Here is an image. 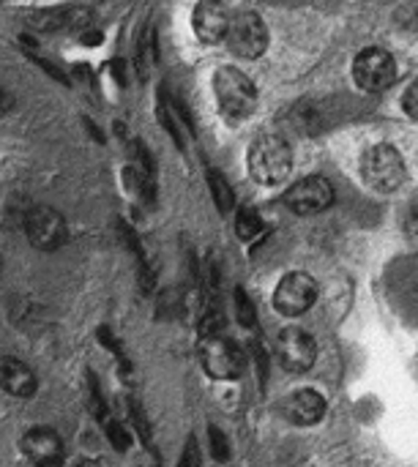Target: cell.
<instances>
[{
	"instance_id": "4fadbf2b",
	"label": "cell",
	"mask_w": 418,
	"mask_h": 467,
	"mask_svg": "<svg viewBox=\"0 0 418 467\" xmlns=\"http://www.w3.org/2000/svg\"><path fill=\"white\" fill-rule=\"evenodd\" d=\"M0 391L14 400H30L38 391L33 367L16 356H0Z\"/></svg>"
},
{
	"instance_id": "2e32d148",
	"label": "cell",
	"mask_w": 418,
	"mask_h": 467,
	"mask_svg": "<svg viewBox=\"0 0 418 467\" xmlns=\"http://www.w3.org/2000/svg\"><path fill=\"white\" fill-rule=\"evenodd\" d=\"M235 233L244 241H255L263 233V216H260V211L252 208V205L238 208V213H235Z\"/></svg>"
},
{
	"instance_id": "30bf717a",
	"label": "cell",
	"mask_w": 418,
	"mask_h": 467,
	"mask_svg": "<svg viewBox=\"0 0 418 467\" xmlns=\"http://www.w3.org/2000/svg\"><path fill=\"white\" fill-rule=\"evenodd\" d=\"M25 460L33 467H63L66 462V446L57 430L52 427H33L22 435L19 443Z\"/></svg>"
},
{
	"instance_id": "603a6c76",
	"label": "cell",
	"mask_w": 418,
	"mask_h": 467,
	"mask_svg": "<svg viewBox=\"0 0 418 467\" xmlns=\"http://www.w3.org/2000/svg\"><path fill=\"white\" fill-rule=\"evenodd\" d=\"M14 104H16V101H14V93H11L8 88H3V85H0V115L11 112V109H14Z\"/></svg>"
},
{
	"instance_id": "277c9868",
	"label": "cell",
	"mask_w": 418,
	"mask_h": 467,
	"mask_svg": "<svg viewBox=\"0 0 418 467\" xmlns=\"http://www.w3.org/2000/svg\"><path fill=\"white\" fill-rule=\"evenodd\" d=\"M361 175L364 181L375 189V192H397L405 178H408V170H405V161L400 156V150L394 145H372L364 156H361Z\"/></svg>"
},
{
	"instance_id": "ba28073f",
	"label": "cell",
	"mask_w": 418,
	"mask_h": 467,
	"mask_svg": "<svg viewBox=\"0 0 418 467\" xmlns=\"http://www.w3.org/2000/svg\"><path fill=\"white\" fill-rule=\"evenodd\" d=\"M282 200L293 213L315 216L334 205V186L323 175H307V178H298L296 183H290V189L285 192Z\"/></svg>"
},
{
	"instance_id": "9c48e42d",
	"label": "cell",
	"mask_w": 418,
	"mask_h": 467,
	"mask_svg": "<svg viewBox=\"0 0 418 467\" xmlns=\"http://www.w3.org/2000/svg\"><path fill=\"white\" fill-rule=\"evenodd\" d=\"M318 301V282L304 274V271H290L279 279L274 290V306L285 317H298L307 315Z\"/></svg>"
},
{
	"instance_id": "7402d4cb",
	"label": "cell",
	"mask_w": 418,
	"mask_h": 467,
	"mask_svg": "<svg viewBox=\"0 0 418 467\" xmlns=\"http://www.w3.org/2000/svg\"><path fill=\"white\" fill-rule=\"evenodd\" d=\"M405 227H408L411 235H418V200L408 208V213H405Z\"/></svg>"
},
{
	"instance_id": "e0dca14e",
	"label": "cell",
	"mask_w": 418,
	"mask_h": 467,
	"mask_svg": "<svg viewBox=\"0 0 418 467\" xmlns=\"http://www.w3.org/2000/svg\"><path fill=\"white\" fill-rule=\"evenodd\" d=\"M235 317L244 328H255L257 323V312H255V301L246 296L244 287H235Z\"/></svg>"
},
{
	"instance_id": "8fae6325",
	"label": "cell",
	"mask_w": 418,
	"mask_h": 467,
	"mask_svg": "<svg viewBox=\"0 0 418 467\" xmlns=\"http://www.w3.org/2000/svg\"><path fill=\"white\" fill-rule=\"evenodd\" d=\"M277 358L287 372H307L318 358V345L304 328H285L277 337Z\"/></svg>"
},
{
	"instance_id": "7c38bea8",
	"label": "cell",
	"mask_w": 418,
	"mask_h": 467,
	"mask_svg": "<svg viewBox=\"0 0 418 467\" xmlns=\"http://www.w3.org/2000/svg\"><path fill=\"white\" fill-rule=\"evenodd\" d=\"M230 5L225 3H216V0H203L194 5V14H192V27H194V36L203 41V44H219L225 41V33H227V25H230Z\"/></svg>"
},
{
	"instance_id": "5b68a950",
	"label": "cell",
	"mask_w": 418,
	"mask_h": 467,
	"mask_svg": "<svg viewBox=\"0 0 418 467\" xmlns=\"http://www.w3.org/2000/svg\"><path fill=\"white\" fill-rule=\"evenodd\" d=\"M200 364L214 380H238L244 375V350L222 334H208L200 339Z\"/></svg>"
},
{
	"instance_id": "6da1fadb",
	"label": "cell",
	"mask_w": 418,
	"mask_h": 467,
	"mask_svg": "<svg viewBox=\"0 0 418 467\" xmlns=\"http://www.w3.org/2000/svg\"><path fill=\"white\" fill-rule=\"evenodd\" d=\"M249 175L263 186H279L290 178L293 150L279 134H263L249 145L246 156Z\"/></svg>"
},
{
	"instance_id": "52a82bcc",
	"label": "cell",
	"mask_w": 418,
	"mask_h": 467,
	"mask_svg": "<svg viewBox=\"0 0 418 467\" xmlns=\"http://www.w3.org/2000/svg\"><path fill=\"white\" fill-rule=\"evenodd\" d=\"M353 79L367 93H383L397 79V63L392 52L381 47H367L353 60Z\"/></svg>"
},
{
	"instance_id": "3957f363",
	"label": "cell",
	"mask_w": 418,
	"mask_h": 467,
	"mask_svg": "<svg viewBox=\"0 0 418 467\" xmlns=\"http://www.w3.org/2000/svg\"><path fill=\"white\" fill-rule=\"evenodd\" d=\"M22 227H25L27 244L38 252H57L68 241V222L55 205L41 202V205L27 208Z\"/></svg>"
},
{
	"instance_id": "44dd1931",
	"label": "cell",
	"mask_w": 418,
	"mask_h": 467,
	"mask_svg": "<svg viewBox=\"0 0 418 467\" xmlns=\"http://www.w3.org/2000/svg\"><path fill=\"white\" fill-rule=\"evenodd\" d=\"M402 107H405V112H408L411 118H416L418 120V79L408 88V93H405V99H402Z\"/></svg>"
},
{
	"instance_id": "5bb4252c",
	"label": "cell",
	"mask_w": 418,
	"mask_h": 467,
	"mask_svg": "<svg viewBox=\"0 0 418 467\" xmlns=\"http://www.w3.org/2000/svg\"><path fill=\"white\" fill-rule=\"evenodd\" d=\"M282 416L296 427H312L326 416V400L312 389L290 391L282 402Z\"/></svg>"
},
{
	"instance_id": "ffe728a7",
	"label": "cell",
	"mask_w": 418,
	"mask_h": 467,
	"mask_svg": "<svg viewBox=\"0 0 418 467\" xmlns=\"http://www.w3.org/2000/svg\"><path fill=\"white\" fill-rule=\"evenodd\" d=\"M178 467H200V451H197V441L192 438L181 454V465Z\"/></svg>"
},
{
	"instance_id": "ac0fdd59",
	"label": "cell",
	"mask_w": 418,
	"mask_h": 467,
	"mask_svg": "<svg viewBox=\"0 0 418 467\" xmlns=\"http://www.w3.org/2000/svg\"><path fill=\"white\" fill-rule=\"evenodd\" d=\"M208 446L216 462H227L230 460V446L225 441V432L219 427H208Z\"/></svg>"
},
{
	"instance_id": "d6986e66",
	"label": "cell",
	"mask_w": 418,
	"mask_h": 467,
	"mask_svg": "<svg viewBox=\"0 0 418 467\" xmlns=\"http://www.w3.org/2000/svg\"><path fill=\"white\" fill-rule=\"evenodd\" d=\"M107 435H110V443H112L118 451H126V449H129V443H131L129 430H126L120 421H110V424H107Z\"/></svg>"
},
{
	"instance_id": "7a4b0ae2",
	"label": "cell",
	"mask_w": 418,
	"mask_h": 467,
	"mask_svg": "<svg viewBox=\"0 0 418 467\" xmlns=\"http://www.w3.org/2000/svg\"><path fill=\"white\" fill-rule=\"evenodd\" d=\"M214 93L222 115L227 120H244L257 109L255 82L235 66H222L214 74Z\"/></svg>"
},
{
	"instance_id": "8992f818",
	"label": "cell",
	"mask_w": 418,
	"mask_h": 467,
	"mask_svg": "<svg viewBox=\"0 0 418 467\" xmlns=\"http://www.w3.org/2000/svg\"><path fill=\"white\" fill-rule=\"evenodd\" d=\"M225 44L244 60L260 57L268 47V27H266L263 16L252 8L233 11L227 33H225Z\"/></svg>"
},
{
	"instance_id": "9a60e30c",
	"label": "cell",
	"mask_w": 418,
	"mask_h": 467,
	"mask_svg": "<svg viewBox=\"0 0 418 467\" xmlns=\"http://www.w3.org/2000/svg\"><path fill=\"white\" fill-rule=\"evenodd\" d=\"M208 189L214 194V202L219 208V213H230L235 208V192L230 186V181L219 172V170H208Z\"/></svg>"
}]
</instances>
